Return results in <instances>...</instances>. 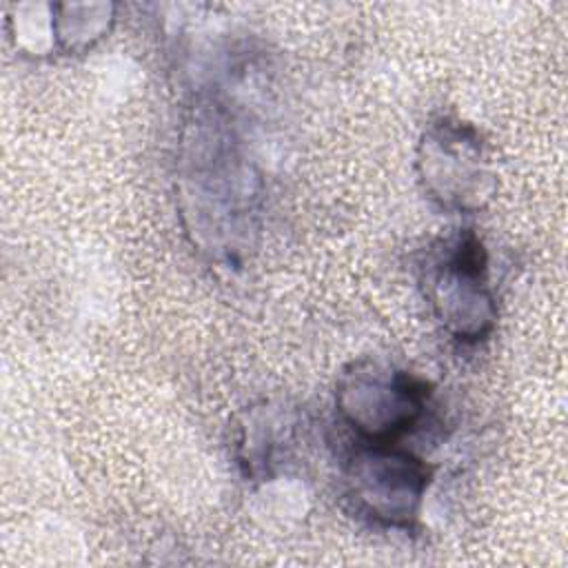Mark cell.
Here are the masks:
<instances>
[{"label":"cell","mask_w":568,"mask_h":568,"mask_svg":"<svg viewBox=\"0 0 568 568\" xmlns=\"http://www.w3.org/2000/svg\"><path fill=\"white\" fill-rule=\"evenodd\" d=\"M364 462L357 477L368 508L390 521L408 517L424 486V468L417 459L390 450H373Z\"/></svg>","instance_id":"6da1fadb"}]
</instances>
